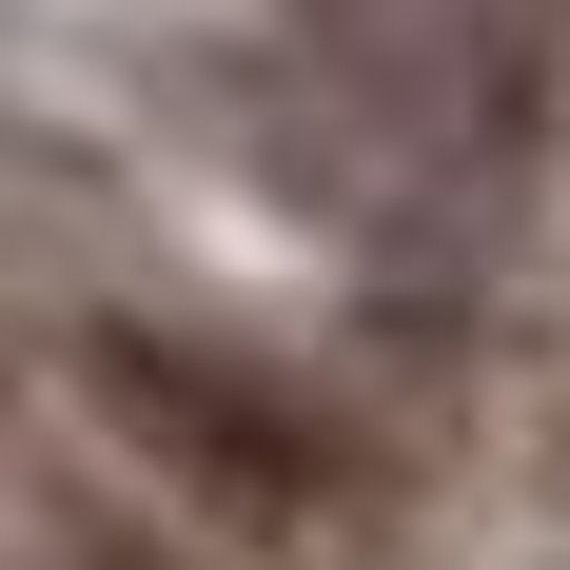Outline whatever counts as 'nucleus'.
<instances>
[{"label": "nucleus", "instance_id": "nucleus-1", "mask_svg": "<svg viewBox=\"0 0 570 570\" xmlns=\"http://www.w3.org/2000/svg\"><path fill=\"white\" fill-rule=\"evenodd\" d=\"M59 374H79V413L99 433H138V453L197 492V512H236V531H276V551H335L354 512H374V472L315 433V413L256 374V354H217V335H158V315H79L59 335Z\"/></svg>", "mask_w": 570, "mask_h": 570}, {"label": "nucleus", "instance_id": "nucleus-2", "mask_svg": "<svg viewBox=\"0 0 570 570\" xmlns=\"http://www.w3.org/2000/svg\"><path fill=\"white\" fill-rule=\"evenodd\" d=\"M40 570H197L177 531H138V512H79V492H40Z\"/></svg>", "mask_w": 570, "mask_h": 570}]
</instances>
